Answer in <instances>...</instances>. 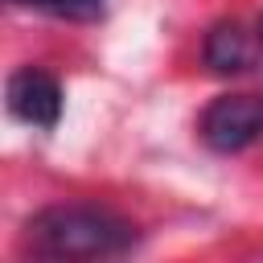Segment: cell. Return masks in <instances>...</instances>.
Here are the masks:
<instances>
[{
    "mask_svg": "<svg viewBox=\"0 0 263 263\" xmlns=\"http://www.w3.org/2000/svg\"><path fill=\"white\" fill-rule=\"evenodd\" d=\"M259 132H263V99L255 95H218L197 119V136L214 152H242L247 144L259 140Z\"/></svg>",
    "mask_w": 263,
    "mask_h": 263,
    "instance_id": "7a4b0ae2",
    "label": "cell"
},
{
    "mask_svg": "<svg viewBox=\"0 0 263 263\" xmlns=\"http://www.w3.org/2000/svg\"><path fill=\"white\" fill-rule=\"evenodd\" d=\"M4 99H8V111L29 123V127H41V132H53L58 119H62V86L53 74L37 70V66H21L8 74V86H4Z\"/></svg>",
    "mask_w": 263,
    "mask_h": 263,
    "instance_id": "3957f363",
    "label": "cell"
},
{
    "mask_svg": "<svg viewBox=\"0 0 263 263\" xmlns=\"http://www.w3.org/2000/svg\"><path fill=\"white\" fill-rule=\"evenodd\" d=\"M12 4L41 8V12H53V16H70V21H90V16L103 12V0H12Z\"/></svg>",
    "mask_w": 263,
    "mask_h": 263,
    "instance_id": "5b68a950",
    "label": "cell"
},
{
    "mask_svg": "<svg viewBox=\"0 0 263 263\" xmlns=\"http://www.w3.org/2000/svg\"><path fill=\"white\" fill-rule=\"evenodd\" d=\"M140 242L136 222L107 205L62 201L37 210L21 230V251L37 259H111Z\"/></svg>",
    "mask_w": 263,
    "mask_h": 263,
    "instance_id": "6da1fadb",
    "label": "cell"
},
{
    "mask_svg": "<svg viewBox=\"0 0 263 263\" xmlns=\"http://www.w3.org/2000/svg\"><path fill=\"white\" fill-rule=\"evenodd\" d=\"M259 49H263V33L259 29H247L242 21H218L205 33L201 58H205V66L214 74H242V70H251Z\"/></svg>",
    "mask_w": 263,
    "mask_h": 263,
    "instance_id": "277c9868",
    "label": "cell"
}]
</instances>
